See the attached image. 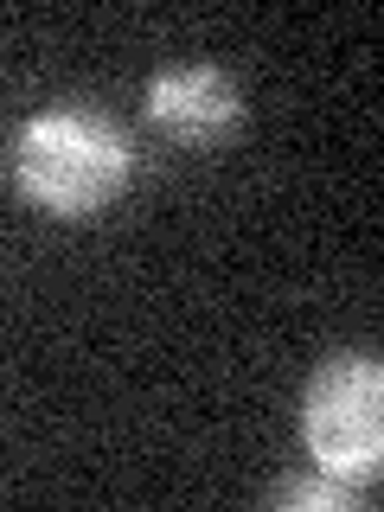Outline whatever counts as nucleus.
Masks as SVG:
<instances>
[{
	"label": "nucleus",
	"mask_w": 384,
	"mask_h": 512,
	"mask_svg": "<svg viewBox=\"0 0 384 512\" xmlns=\"http://www.w3.org/2000/svg\"><path fill=\"white\" fill-rule=\"evenodd\" d=\"M141 116L180 148H218L244 122V90L218 64H167L141 90Z\"/></svg>",
	"instance_id": "3"
},
{
	"label": "nucleus",
	"mask_w": 384,
	"mask_h": 512,
	"mask_svg": "<svg viewBox=\"0 0 384 512\" xmlns=\"http://www.w3.org/2000/svg\"><path fill=\"white\" fill-rule=\"evenodd\" d=\"M359 500V487H346V480H333V474H288L269 487V506H282V512H340Z\"/></svg>",
	"instance_id": "4"
},
{
	"label": "nucleus",
	"mask_w": 384,
	"mask_h": 512,
	"mask_svg": "<svg viewBox=\"0 0 384 512\" xmlns=\"http://www.w3.org/2000/svg\"><path fill=\"white\" fill-rule=\"evenodd\" d=\"M301 448L320 474L365 487L384 468V365L378 352H333L301 384Z\"/></svg>",
	"instance_id": "2"
},
{
	"label": "nucleus",
	"mask_w": 384,
	"mask_h": 512,
	"mask_svg": "<svg viewBox=\"0 0 384 512\" xmlns=\"http://www.w3.org/2000/svg\"><path fill=\"white\" fill-rule=\"evenodd\" d=\"M135 148L122 122L90 103H52L13 135V186L45 218H96L128 192Z\"/></svg>",
	"instance_id": "1"
}]
</instances>
